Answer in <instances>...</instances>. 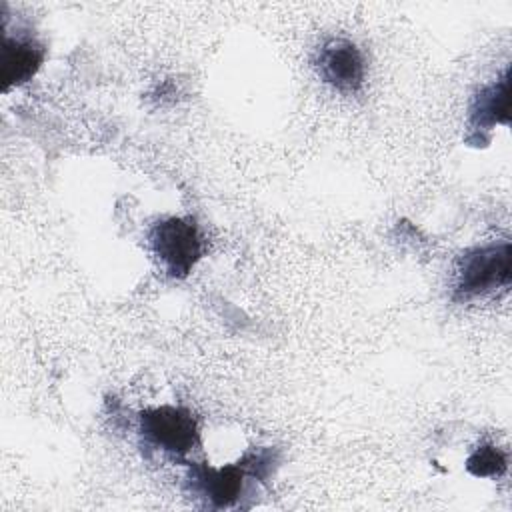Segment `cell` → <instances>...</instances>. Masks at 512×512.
Listing matches in <instances>:
<instances>
[{
	"label": "cell",
	"mask_w": 512,
	"mask_h": 512,
	"mask_svg": "<svg viewBox=\"0 0 512 512\" xmlns=\"http://www.w3.org/2000/svg\"><path fill=\"white\" fill-rule=\"evenodd\" d=\"M510 82L508 72L502 80L484 86L470 104V124L476 130H490L496 124H508L510 116Z\"/></svg>",
	"instance_id": "52a82bcc"
},
{
	"label": "cell",
	"mask_w": 512,
	"mask_h": 512,
	"mask_svg": "<svg viewBox=\"0 0 512 512\" xmlns=\"http://www.w3.org/2000/svg\"><path fill=\"white\" fill-rule=\"evenodd\" d=\"M246 468L238 464L212 468L208 464H194L188 474V484L196 496H200L212 508H230L238 502Z\"/></svg>",
	"instance_id": "5b68a950"
},
{
	"label": "cell",
	"mask_w": 512,
	"mask_h": 512,
	"mask_svg": "<svg viewBox=\"0 0 512 512\" xmlns=\"http://www.w3.org/2000/svg\"><path fill=\"white\" fill-rule=\"evenodd\" d=\"M44 60V48L32 38L4 36L0 56V78L4 88L20 86L28 82Z\"/></svg>",
	"instance_id": "8992f818"
},
{
	"label": "cell",
	"mask_w": 512,
	"mask_h": 512,
	"mask_svg": "<svg viewBox=\"0 0 512 512\" xmlns=\"http://www.w3.org/2000/svg\"><path fill=\"white\" fill-rule=\"evenodd\" d=\"M316 68L320 78L342 94L358 92L366 76L360 48L344 38H332L318 50Z\"/></svg>",
	"instance_id": "277c9868"
},
{
	"label": "cell",
	"mask_w": 512,
	"mask_h": 512,
	"mask_svg": "<svg viewBox=\"0 0 512 512\" xmlns=\"http://www.w3.org/2000/svg\"><path fill=\"white\" fill-rule=\"evenodd\" d=\"M510 284V244L478 246L462 254L456 270L454 298L472 300Z\"/></svg>",
	"instance_id": "6da1fadb"
},
{
	"label": "cell",
	"mask_w": 512,
	"mask_h": 512,
	"mask_svg": "<svg viewBox=\"0 0 512 512\" xmlns=\"http://www.w3.org/2000/svg\"><path fill=\"white\" fill-rule=\"evenodd\" d=\"M508 468L506 452L494 444L478 446L466 460V470L476 478H494L502 476Z\"/></svg>",
	"instance_id": "ba28073f"
},
{
	"label": "cell",
	"mask_w": 512,
	"mask_h": 512,
	"mask_svg": "<svg viewBox=\"0 0 512 512\" xmlns=\"http://www.w3.org/2000/svg\"><path fill=\"white\" fill-rule=\"evenodd\" d=\"M140 434L144 442L172 458L186 456L198 444L194 416L180 406H158L140 414Z\"/></svg>",
	"instance_id": "3957f363"
},
{
	"label": "cell",
	"mask_w": 512,
	"mask_h": 512,
	"mask_svg": "<svg viewBox=\"0 0 512 512\" xmlns=\"http://www.w3.org/2000/svg\"><path fill=\"white\" fill-rule=\"evenodd\" d=\"M148 240L154 258L172 278H186L202 256L200 232L192 218H164L152 226Z\"/></svg>",
	"instance_id": "7a4b0ae2"
}]
</instances>
